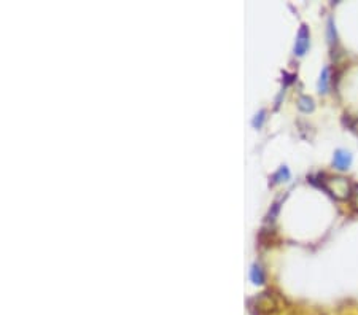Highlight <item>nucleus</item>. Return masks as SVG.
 Here are the masks:
<instances>
[{
	"label": "nucleus",
	"mask_w": 358,
	"mask_h": 315,
	"mask_svg": "<svg viewBox=\"0 0 358 315\" xmlns=\"http://www.w3.org/2000/svg\"><path fill=\"white\" fill-rule=\"evenodd\" d=\"M263 115H264V112H261V113L258 115L259 118H256V120L253 121V126H261V121H263Z\"/></svg>",
	"instance_id": "nucleus-9"
},
{
	"label": "nucleus",
	"mask_w": 358,
	"mask_h": 315,
	"mask_svg": "<svg viewBox=\"0 0 358 315\" xmlns=\"http://www.w3.org/2000/svg\"><path fill=\"white\" fill-rule=\"evenodd\" d=\"M348 199H350V204L353 209L358 210V183L352 185V191H350V197H348Z\"/></svg>",
	"instance_id": "nucleus-8"
},
{
	"label": "nucleus",
	"mask_w": 358,
	"mask_h": 315,
	"mask_svg": "<svg viewBox=\"0 0 358 315\" xmlns=\"http://www.w3.org/2000/svg\"><path fill=\"white\" fill-rule=\"evenodd\" d=\"M250 277H252L253 283H256V285L264 283V274H263L261 267H259V266H253V267H252V272H250Z\"/></svg>",
	"instance_id": "nucleus-5"
},
{
	"label": "nucleus",
	"mask_w": 358,
	"mask_h": 315,
	"mask_svg": "<svg viewBox=\"0 0 358 315\" xmlns=\"http://www.w3.org/2000/svg\"><path fill=\"white\" fill-rule=\"evenodd\" d=\"M352 164V155L348 151L344 150H337L334 153V158H333V166L339 170H347Z\"/></svg>",
	"instance_id": "nucleus-3"
},
{
	"label": "nucleus",
	"mask_w": 358,
	"mask_h": 315,
	"mask_svg": "<svg viewBox=\"0 0 358 315\" xmlns=\"http://www.w3.org/2000/svg\"><path fill=\"white\" fill-rule=\"evenodd\" d=\"M298 107H299V110H302V112H312L314 110V101L307 96H301L298 99Z\"/></svg>",
	"instance_id": "nucleus-4"
},
{
	"label": "nucleus",
	"mask_w": 358,
	"mask_h": 315,
	"mask_svg": "<svg viewBox=\"0 0 358 315\" xmlns=\"http://www.w3.org/2000/svg\"><path fill=\"white\" fill-rule=\"evenodd\" d=\"M321 186H323L331 196H334L336 199H347V197H350L352 186L342 177L328 178L326 182H323V185H321Z\"/></svg>",
	"instance_id": "nucleus-1"
},
{
	"label": "nucleus",
	"mask_w": 358,
	"mask_h": 315,
	"mask_svg": "<svg viewBox=\"0 0 358 315\" xmlns=\"http://www.w3.org/2000/svg\"><path fill=\"white\" fill-rule=\"evenodd\" d=\"M328 74H329V70L326 67V69H323V72H321L320 80H318V91L323 94L328 93Z\"/></svg>",
	"instance_id": "nucleus-6"
},
{
	"label": "nucleus",
	"mask_w": 358,
	"mask_h": 315,
	"mask_svg": "<svg viewBox=\"0 0 358 315\" xmlns=\"http://www.w3.org/2000/svg\"><path fill=\"white\" fill-rule=\"evenodd\" d=\"M309 48V31L306 26H301V29L298 32V39H296V45H294V53L298 56H302L304 53Z\"/></svg>",
	"instance_id": "nucleus-2"
},
{
	"label": "nucleus",
	"mask_w": 358,
	"mask_h": 315,
	"mask_svg": "<svg viewBox=\"0 0 358 315\" xmlns=\"http://www.w3.org/2000/svg\"><path fill=\"white\" fill-rule=\"evenodd\" d=\"M290 178V170L286 167H280L279 172L274 175V182L275 183H282V182H286V180Z\"/></svg>",
	"instance_id": "nucleus-7"
}]
</instances>
